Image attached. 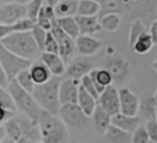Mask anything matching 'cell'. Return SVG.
<instances>
[{"mask_svg": "<svg viewBox=\"0 0 157 143\" xmlns=\"http://www.w3.org/2000/svg\"><path fill=\"white\" fill-rule=\"evenodd\" d=\"M33 61L25 60L9 50H6L1 44H0V65L7 77V81L11 82L13 81L20 72L23 70H28L29 66L32 65Z\"/></svg>", "mask_w": 157, "mask_h": 143, "instance_id": "5b68a950", "label": "cell"}, {"mask_svg": "<svg viewBox=\"0 0 157 143\" xmlns=\"http://www.w3.org/2000/svg\"><path fill=\"white\" fill-rule=\"evenodd\" d=\"M7 86H9L7 77H6V75H5V72H4V70H2V67H1V65H0V87L6 88Z\"/></svg>", "mask_w": 157, "mask_h": 143, "instance_id": "ee69618b", "label": "cell"}, {"mask_svg": "<svg viewBox=\"0 0 157 143\" xmlns=\"http://www.w3.org/2000/svg\"><path fill=\"white\" fill-rule=\"evenodd\" d=\"M92 122H93V127H94V131L101 134V136H104L105 131L108 130V127L112 125V116L105 112L98 104L92 114Z\"/></svg>", "mask_w": 157, "mask_h": 143, "instance_id": "d6986e66", "label": "cell"}, {"mask_svg": "<svg viewBox=\"0 0 157 143\" xmlns=\"http://www.w3.org/2000/svg\"><path fill=\"white\" fill-rule=\"evenodd\" d=\"M105 68L110 72V75L113 77V81L115 79V81L123 82L129 77V73H130V64H129V61H126L125 59H123L120 56L112 57L107 62V67Z\"/></svg>", "mask_w": 157, "mask_h": 143, "instance_id": "7c38bea8", "label": "cell"}, {"mask_svg": "<svg viewBox=\"0 0 157 143\" xmlns=\"http://www.w3.org/2000/svg\"><path fill=\"white\" fill-rule=\"evenodd\" d=\"M34 26H36V23L33 21H31L29 18L25 17V18L20 20L18 22L13 23L12 28H13V33L15 32H31Z\"/></svg>", "mask_w": 157, "mask_h": 143, "instance_id": "8d00e7d4", "label": "cell"}, {"mask_svg": "<svg viewBox=\"0 0 157 143\" xmlns=\"http://www.w3.org/2000/svg\"><path fill=\"white\" fill-rule=\"evenodd\" d=\"M0 44L10 53L29 61L40 53L31 32H15L0 40Z\"/></svg>", "mask_w": 157, "mask_h": 143, "instance_id": "7a4b0ae2", "label": "cell"}, {"mask_svg": "<svg viewBox=\"0 0 157 143\" xmlns=\"http://www.w3.org/2000/svg\"><path fill=\"white\" fill-rule=\"evenodd\" d=\"M50 33L54 35V38L58 42V45H59V56L65 62V65L66 64H70L74 60V55H75V51H76L75 39H72L67 34H65L58 27V24H55L52 28Z\"/></svg>", "mask_w": 157, "mask_h": 143, "instance_id": "ba28073f", "label": "cell"}, {"mask_svg": "<svg viewBox=\"0 0 157 143\" xmlns=\"http://www.w3.org/2000/svg\"><path fill=\"white\" fill-rule=\"evenodd\" d=\"M13 33L12 24H0V40Z\"/></svg>", "mask_w": 157, "mask_h": 143, "instance_id": "b9f144b4", "label": "cell"}, {"mask_svg": "<svg viewBox=\"0 0 157 143\" xmlns=\"http://www.w3.org/2000/svg\"><path fill=\"white\" fill-rule=\"evenodd\" d=\"M153 99H155V104H156V116H157V88H156V92L153 94Z\"/></svg>", "mask_w": 157, "mask_h": 143, "instance_id": "c3c4849f", "label": "cell"}, {"mask_svg": "<svg viewBox=\"0 0 157 143\" xmlns=\"http://www.w3.org/2000/svg\"><path fill=\"white\" fill-rule=\"evenodd\" d=\"M43 53L58 54L59 55V45H58V42H56V39L54 38V35L50 32H48V34H47V39H45V43H44Z\"/></svg>", "mask_w": 157, "mask_h": 143, "instance_id": "d590c367", "label": "cell"}, {"mask_svg": "<svg viewBox=\"0 0 157 143\" xmlns=\"http://www.w3.org/2000/svg\"><path fill=\"white\" fill-rule=\"evenodd\" d=\"M98 12H101L99 1H94V0H80L78 1L76 16H97Z\"/></svg>", "mask_w": 157, "mask_h": 143, "instance_id": "484cf974", "label": "cell"}, {"mask_svg": "<svg viewBox=\"0 0 157 143\" xmlns=\"http://www.w3.org/2000/svg\"><path fill=\"white\" fill-rule=\"evenodd\" d=\"M5 137H6V132H5L4 127H2V126H0V142H1Z\"/></svg>", "mask_w": 157, "mask_h": 143, "instance_id": "bcb514c9", "label": "cell"}, {"mask_svg": "<svg viewBox=\"0 0 157 143\" xmlns=\"http://www.w3.org/2000/svg\"><path fill=\"white\" fill-rule=\"evenodd\" d=\"M78 89H80V81L71 79V78L63 79L60 82V86H59V101H60V105L77 104Z\"/></svg>", "mask_w": 157, "mask_h": 143, "instance_id": "8fae6325", "label": "cell"}, {"mask_svg": "<svg viewBox=\"0 0 157 143\" xmlns=\"http://www.w3.org/2000/svg\"><path fill=\"white\" fill-rule=\"evenodd\" d=\"M77 105L78 108L83 111V114L90 117L92 116L96 106H97V99L93 98L91 94H88L83 88H81L80 86V89H78V97H77Z\"/></svg>", "mask_w": 157, "mask_h": 143, "instance_id": "603a6c76", "label": "cell"}, {"mask_svg": "<svg viewBox=\"0 0 157 143\" xmlns=\"http://www.w3.org/2000/svg\"><path fill=\"white\" fill-rule=\"evenodd\" d=\"M43 2L44 1H40V0H32V1H28L26 7H27V18H29L31 21H33L36 23L37 18H38V15L43 7Z\"/></svg>", "mask_w": 157, "mask_h": 143, "instance_id": "d6a6232c", "label": "cell"}, {"mask_svg": "<svg viewBox=\"0 0 157 143\" xmlns=\"http://www.w3.org/2000/svg\"><path fill=\"white\" fill-rule=\"evenodd\" d=\"M80 86H81V88H83L88 94H91L93 98L98 99L99 94H98L97 88H96V86H94L92 78L90 77V75H87V76H85L83 78H81V81H80Z\"/></svg>", "mask_w": 157, "mask_h": 143, "instance_id": "e575fe53", "label": "cell"}, {"mask_svg": "<svg viewBox=\"0 0 157 143\" xmlns=\"http://www.w3.org/2000/svg\"><path fill=\"white\" fill-rule=\"evenodd\" d=\"M153 44H155V43H153V40H152L150 33L146 31L145 33H142V34L137 38V40L135 42V44L132 45L131 49H132L136 54L145 55V54H147V53L152 49Z\"/></svg>", "mask_w": 157, "mask_h": 143, "instance_id": "83f0119b", "label": "cell"}, {"mask_svg": "<svg viewBox=\"0 0 157 143\" xmlns=\"http://www.w3.org/2000/svg\"><path fill=\"white\" fill-rule=\"evenodd\" d=\"M15 81L17 82V84H18L22 89H25L26 92H28V93H31V94L33 93V89H34L36 84H34V82H33V79H32V77H31L28 70H23L22 72H20V73L17 75V77L15 78Z\"/></svg>", "mask_w": 157, "mask_h": 143, "instance_id": "4dcf8cb0", "label": "cell"}, {"mask_svg": "<svg viewBox=\"0 0 157 143\" xmlns=\"http://www.w3.org/2000/svg\"><path fill=\"white\" fill-rule=\"evenodd\" d=\"M31 33H32V35H33V39H34V42H36V44H37L39 51L43 53L44 43H45V39H47V34H48V32L44 31L43 28H40V27H38V26L36 24V26L33 27V29L31 31Z\"/></svg>", "mask_w": 157, "mask_h": 143, "instance_id": "836d02e7", "label": "cell"}, {"mask_svg": "<svg viewBox=\"0 0 157 143\" xmlns=\"http://www.w3.org/2000/svg\"><path fill=\"white\" fill-rule=\"evenodd\" d=\"M153 43H157V20H155L152 23H151V27H150V31H148Z\"/></svg>", "mask_w": 157, "mask_h": 143, "instance_id": "7bdbcfd3", "label": "cell"}, {"mask_svg": "<svg viewBox=\"0 0 157 143\" xmlns=\"http://www.w3.org/2000/svg\"><path fill=\"white\" fill-rule=\"evenodd\" d=\"M119 93V106H120V112L126 116H137L139 112V104H140V98L134 94L129 88L121 87L118 89Z\"/></svg>", "mask_w": 157, "mask_h": 143, "instance_id": "30bf717a", "label": "cell"}, {"mask_svg": "<svg viewBox=\"0 0 157 143\" xmlns=\"http://www.w3.org/2000/svg\"><path fill=\"white\" fill-rule=\"evenodd\" d=\"M2 127L6 132V136L10 137L11 139H13L15 142L22 137V131H21L20 123H18V121L15 116L12 119H10L7 122H5V125Z\"/></svg>", "mask_w": 157, "mask_h": 143, "instance_id": "f546056e", "label": "cell"}, {"mask_svg": "<svg viewBox=\"0 0 157 143\" xmlns=\"http://www.w3.org/2000/svg\"><path fill=\"white\" fill-rule=\"evenodd\" d=\"M13 116H15V111L9 110L7 108H5L4 105L0 104V126H4L5 122H7Z\"/></svg>", "mask_w": 157, "mask_h": 143, "instance_id": "60d3db41", "label": "cell"}, {"mask_svg": "<svg viewBox=\"0 0 157 143\" xmlns=\"http://www.w3.org/2000/svg\"><path fill=\"white\" fill-rule=\"evenodd\" d=\"M56 24L58 27L65 33L67 34L70 38L76 39L80 35L78 32V27L76 23L75 17H63V18H56Z\"/></svg>", "mask_w": 157, "mask_h": 143, "instance_id": "d4e9b609", "label": "cell"}, {"mask_svg": "<svg viewBox=\"0 0 157 143\" xmlns=\"http://www.w3.org/2000/svg\"><path fill=\"white\" fill-rule=\"evenodd\" d=\"M37 143H43V142H42V141H39V142H37Z\"/></svg>", "mask_w": 157, "mask_h": 143, "instance_id": "816d5d0a", "label": "cell"}, {"mask_svg": "<svg viewBox=\"0 0 157 143\" xmlns=\"http://www.w3.org/2000/svg\"><path fill=\"white\" fill-rule=\"evenodd\" d=\"M7 92H9L10 97H11V99L16 106V110H18L27 119H29L33 123L38 125L42 109L37 104V101L34 100L33 95L31 93L26 92L25 89H22L15 79L9 82Z\"/></svg>", "mask_w": 157, "mask_h": 143, "instance_id": "3957f363", "label": "cell"}, {"mask_svg": "<svg viewBox=\"0 0 157 143\" xmlns=\"http://www.w3.org/2000/svg\"><path fill=\"white\" fill-rule=\"evenodd\" d=\"M137 116L144 122L157 120V116H156V104H155L153 95H145V97H142L140 99Z\"/></svg>", "mask_w": 157, "mask_h": 143, "instance_id": "ac0fdd59", "label": "cell"}, {"mask_svg": "<svg viewBox=\"0 0 157 143\" xmlns=\"http://www.w3.org/2000/svg\"><path fill=\"white\" fill-rule=\"evenodd\" d=\"M78 1L76 0H60L54 6V13L56 18L75 17L77 15Z\"/></svg>", "mask_w": 157, "mask_h": 143, "instance_id": "7402d4cb", "label": "cell"}, {"mask_svg": "<svg viewBox=\"0 0 157 143\" xmlns=\"http://www.w3.org/2000/svg\"><path fill=\"white\" fill-rule=\"evenodd\" d=\"M92 66L86 59H74L66 67V76L67 78L81 81L85 76H87L92 71Z\"/></svg>", "mask_w": 157, "mask_h": 143, "instance_id": "5bb4252c", "label": "cell"}, {"mask_svg": "<svg viewBox=\"0 0 157 143\" xmlns=\"http://www.w3.org/2000/svg\"><path fill=\"white\" fill-rule=\"evenodd\" d=\"M28 71H29V75H31V77H32V79H33L36 86L44 84L53 77L50 71L47 68V66L42 61L32 62V65L29 66Z\"/></svg>", "mask_w": 157, "mask_h": 143, "instance_id": "44dd1931", "label": "cell"}, {"mask_svg": "<svg viewBox=\"0 0 157 143\" xmlns=\"http://www.w3.org/2000/svg\"><path fill=\"white\" fill-rule=\"evenodd\" d=\"M59 119L67 126L74 128H82L87 125L88 117L78 108L77 104H66L61 105L58 114Z\"/></svg>", "mask_w": 157, "mask_h": 143, "instance_id": "8992f818", "label": "cell"}, {"mask_svg": "<svg viewBox=\"0 0 157 143\" xmlns=\"http://www.w3.org/2000/svg\"><path fill=\"white\" fill-rule=\"evenodd\" d=\"M16 143H33V142H32L29 138H27V137H23V136H22L20 139H17V141H16Z\"/></svg>", "mask_w": 157, "mask_h": 143, "instance_id": "f6af8a7d", "label": "cell"}, {"mask_svg": "<svg viewBox=\"0 0 157 143\" xmlns=\"http://www.w3.org/2000/svg\"><path fill=\"white\" fill-rule=\"evenodd\" d=\"M146 32V28H145V24L142 23L141 20H135L131 26H130V31H129V45L132 48V45L135 44V42L137 40V38Z\"/></svg>", "mask_w": 157, "mask_h": 143, "instance_id": "1f68e13d", "label": "cell"}, {"mask_svg": "<svg viewBox=\"0 0 157 143\" xmlns=\"http://www.w3.org/2000/svg\"><path fill=\"white\" fill-rule=\"evenodd\" d=\"M80 35H92L102 29L97 16H75Z\"/></svg>", "mask_w": 157, "mask_h": 143, "instance_id": "e0dca14e", "label": "cell"}, {"mask_svg": "<svg viewBox=\"0 0 157 143\" xmlns=\"http://www.w3.org/2000/svg\"><path fill=\"white\" fill-rule=\"evenodd\" d=\"M153 68H155V71L157 72V56H156L155 60H153Z\"/></svg>", "mask_w": 157, "mask_h": 143, "instance_id": "681fc988", "label": "cell"}, {"mask_svg": "<svg viewBox=\"0 0 157 143\" xmlns=\"http://www.w3.org/2000/svg\"><path fill=\"white\" fill-rule=\"evenodd\" d=\"M0 104L4 105L5 108H7L9 110L16 111V106H15V104H13L9 92H7V89L2 88V87H0Z\"/></svg>", "mask_w": 157, "mask_h": 143, "instance_id": "f35d334b", "label": "cell"}, {"mask_svg": "<svg viewBox=\"0 0 157 143\" xmlns=\"http://www.w3.org/2000/svg\"><path fill=\"white\" fill-rule=\"evenodd\" d=\"M112 125L132 134L140 126H141V120L139 119V116H126L123 115L121 112L112 116Z\"/></svg>", "mask_w": 157, "mask_h": 143, "instance_id": "2e32d148", "label": "cell"}, {"mask_svg": "<svg viewBox=\"0 0 157 143\" xmlns=\"http://www.w3.org/2000/svg\"><path fill=\"white\" fill-rule=\"evenodd\" d=\"M38 128L40 141L43 143H69L67 127L59 119V116L42 110L38 121Z\"/></svg>", "mask_w": 157, "mask_h": 143, "instance_id": "6da1fadb", "label": "cell"}, {"mask_svg": "<svg viewBox=\"0 0 157 143\" xmlns=\"http://www.w3.org/2000/svg\"><path fill=\"white\" fill-rule=\"evenodd\" d=\"M0 143H16V142H15L13 139H11L10 137H7V136H6V137H5Z\"/></svg>", "mask_w": 157, "mask_h": 143, "instance_id": "7dc6e473", "label": "cell"}, {"mask_svg": "<svg viewBox=\"0 0 157 143\" xmlns=\"http://www.w3.org/2000/svg\"><path fill=\"white\" fill-rule=\"evenodd\" d=\"M76 50L82 56H91L98 53L102 48V42L93 38L92 35H78L75 39Z\"/></svg>", "mask_w": 157, "mask_h": 143, "instance_id": "4fadbf2b", "label": "cell"}, {"mask_svg": "<svg viewBox=\"0 0 157 143\" xmlns=\"http://www.w3.org/2000/svg\"><path fill=\"white\" fill-rule=\"evenodd\" d=\"M101 4V12L102 15L105 13H121L123 11H125L129 7V2L125 1H99Z\"/></svg>", "mask_w": 157, "mask_h": 143, "instance_id": "f1b7e54d", "label": "cell"}, {"mask_svg": "<svg viewBox=\"0 0 157 143\" xmlns=\"http://www.w3.org/2000/svg\"><path fill=\"white\" fill-rule=\"evenodd\" d=\"M40 61L47 66V68L50 71L53 77H60L66 72V65L58 54L42 53Z\"/></svg>", "mask_w": 157, "mask_h": 143, "instance_id": "9a60e30c", "label": "cell"}, {"mask_svg": "<svg viewBox=\"0 0 157 143\" xmlns=\"http://www.w3.org/2000/svg\"><path fill=\"white\" fill-rule=\"evenodd\" d=\"M97 104L110 116H114L120 112L119 106V93L114 86L107 87L98 97Z\"/></svg>", "mask_w": 157, "mask_h": 143, "instance_id": "9c48e42d", "label": "cell"}, {"mask_svg": "<svg viewBox=\"0 0 157 143\" xmlns=\"http://www.w3.org/2000/svg\"><path fill=\"white\" fill-rule=\"evenodd\" d=\"M150 138L147 136V131L144 125H141L132 134H131V143H148Z\"/></svg>", "mask_w": 157, "mask_h": 143, "instance_id": "74e56055", "label": "cell"}, {"mask_svg": "<svg viewBox=\"0 0 157 143\" xmlns=\"http://www.w3.org/2000/svg\"><path fill=\"white\" fill-rule=\"evenodd\" d=\"M59 77H52L47 83L36 86L33 89V98L37 104L40 106L42 110L58 116L60 109L59 101V86H60Z\"/></svg>", "mask_w": 157, "mask_h": 143, "instance_id": "277c9868", "label": "cell"}, {"mask_svg": "<svg viewBox=\"0 0 157 143\" xmlns=\"http://www.w3.org/2000/svg\"><path fill=\"white\" fill-rule=\"evenodd\" d=\"M104 141L107 143H130L131 142V134L110 125L108 130L104 133Z\"/></svg>", "mask_w": 157, "mask_h": 143, "instance_id": "cb8c5ba5", "label": "cell"}, {"mask_svg": "<svg viewBox=\"0 0 157 143\" xmlns=\"http://www.w3.org/2000/svg\"><path fill=\"white\" fill-rule=\"evenodd\" d=\"M144 126H145V128L147 131V136H148L150 141L157 142V120L147 121V122H145Z\"/></svg>", "mask_w": 157, "mask_h": 143, "instance_id": "ab89813d", "label": "cell"}, {"mask_svg": "<svg viewBox=\"0 0 157 143\" xmlns=\"http://www.w3.org/2000/svg\"><path fill=\"white\" fill-rule=\"evenodd\" d=\"M88 75L92 78V81H93V83L97 88L98 94H101L107 87L112 86L113 77L105 67L104 68H93Z\"/></svg>", "mask_w": 157, "mask_h": 143, "instance_id": "ffe728a7", "label": "cell"}, {"mask_svg": "<svg viewBox=\"0 0 157 143\" xmlns=\"http://www.w3.org/2000/svg\"><path fill=\"white\" fill-rule=\"evenodd\" d=\"M121 23V16L119 13H105L99 18V24L102 29L108 32H115Z\"/></svg>", "mask_w": 157, "mask_h": 143, "instance_id": "4316f807", "label": "cell"}, {"mask_svg": "<svg viewBox=\"0 0 157 143\" xmlns=\"http://www.w3.org/2000/svg\"><path fill=\"white\" fill-rule=\"evenodd\" d=\"M148 143H157V142H155V141H150Z\"/></svg>", "mask_w": 157, "mask_h": 143, "instance_id": "f907efd6", "label": "cell"}, {"mask_svg": "<svg viewBox=\"0 0 157 143\" xmlns=\"http://www.w3.org/2000/svg\"><path fill=\"white\" fill-rule=\"evenodd\" d=\"M27 2L11 1L0 4V24H13L27 17Z\"/></svg>", "mask_w": 157, "mask_h": 143, "instance_id": "52a82bcc", "label": "cell"}]
</instances>
